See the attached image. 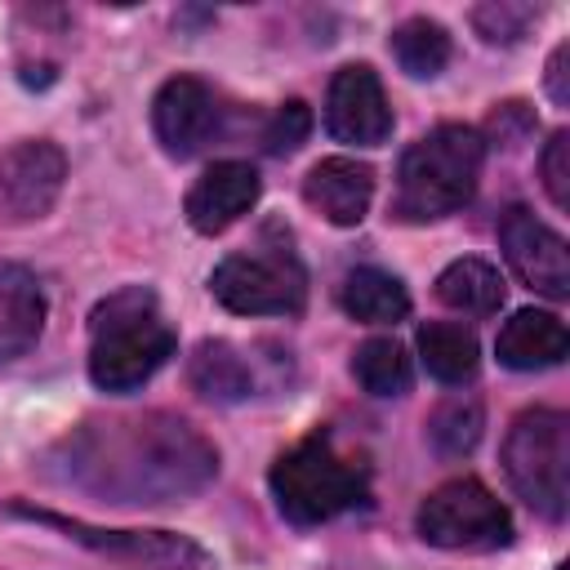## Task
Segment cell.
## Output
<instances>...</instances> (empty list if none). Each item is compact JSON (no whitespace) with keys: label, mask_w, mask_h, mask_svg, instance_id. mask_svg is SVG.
<instances>
[{"label":"cell","mask_w":570,"mask_h":570,"mask_svg":"<svg viewBox=\"0 0 570 570\" xmlns=\"http://www.w3.org/2000/svg\"><path fill=\"white\" fill-rule=\"evenodd\" d=\"M89 379L102 392H134L142 387L178 347L174 330L165 325L156 294L134 285L102 298L89 316Z\"/></svg>","instance_id":"cell-2"},{"label":"cell","mask_w":570,"mask_h":570,"mask_svg":"<svg viewBox=\"0 0 570 570\" xmlns=\"http://www.w3.org/2000/svg\"><path fill=\"white\" fill-rule=\"evenodd\" d=\"M258 191H263V183H258V169L254 165H245V160H218V165H209L191 183L183 209H187V223L196 232L218 236V232H227L232 223H240L254 209Z\"/></svg>","instance_id":"cell-13"},{"label":"cell","mask_w":570,"mask_h":570,"mask_svg":"<svg viewBox=\"0 0 570 570\" xmlns=\"http://www.w3.org/2000/svg\"><path fill=\"white\" fill-rule=\"evenodd\" d=\"M485 160V142L468 125H436L423 134L396 169V214L410 223L445 218L463 209L476 191Z\"/></svg>","instance_id":"cell-3"},{"label":"cell","mask_w":570,"mask_h":570,"mask_svg":"<svg viewBox=\"0 0 570 570\" xmlns=\"http://www.w3.org/2000/svg\"><path fill=\"white\" fill-rule=\"evenodd\" d=\"M40 330H45L40 281L18 263H0V361L27 356Z\"/></svg>","instance_id":"cell-16"},{"label":"cell","mask_w":570,"mask_h":570,"mask_svg":"<svg viewBox=\"0 0 570 570\" xmlns=\"http://www.w3.org/2000/svg\"><path fill=\"white\" fill-rule=\"evenodd\" d=\"M539 169H543V187L552 196L557 209H570V134H552L543 156H539Z\"/></svg>","instance_id":"cell-26"},{"label":"cell","mask_w":570,"mask_h":570,"mask_svg":"<svg viewBox=\"0 0 570 570\" xmlns=\"http://www.w3.org/2000/svg\"><path fill=\"white\" fill-rule=\"evenodd\" d=\"M325 129L352 147H379L392 134V107L383 80L365 62H347L334 71L325 94Z\"/></svg>","instance_id":"cell-9"},{"label":"cell","mask_w":570,"mask_h":570,"mask_svg":"<svg viewBox=\"0 0 570 570\" xmlns=\"http://www.w3.org/2000/svg\"><path fill=\"white\" fill-rule=\"evenodd\" d=\"M499 245H503V258L508 267L543 298H570V254H566V240L539 223L525 205H512L503 209L499 218Z\"/></svg>","instance_id":"cell-8"},{"label":"cell","mask_w":570,"mask_h":570,"mask_svg":"<svg viewBox=\"0 0 570 570\" xmlns=\"http://www.w3.org/2000/svg\"><path fill=\"white\" fill-rule=\"evenodd\" d=\"M209 294L236 316H298L307 276L289 249L232 254L209 272Z\"/></svg>","instance_id":"cell-7"},{"label":"cell","mask_w":570,"mask_h":570,"mask_svg":"<svg viewBox=\"0 0 570 570\" xmlns=\"http://www.w3.org/2000/svg\"><path fill=\"white\" fill-rule=\"evenodd\" d=\"M67 468L116 503H165L200 490L218 472V454L183 419L142 414L85 428Z\"/></svg>","instance_id":"cell-1"},{"label":"cell","mask_w":570,"mask_h":570,"mask_svg":"<svg viewBox=\"0 0 570 570\" xmlns=\"http://www.w3.org/2000/svg\"><path fill=\"white\" fill-rule=\"evenodd\" d=\"M494 352L508 370H552L566 361L570 334H566V321L557 312L521 307V312H512V321H503Z\"/></svg>","instance_id":"cell-15"},{"label":"cell","mask_w":570,"mask_h":570,"mask_svg":"<svg viewBox=\"0 0 570 570\" xmlns=\"http://www.w3.org/2000/svg\"><path fill=\"white\" fill-rule=\"evenodd\" d=\"M436 298L463 316H490L503 303V276L485 258H454L436 276Z\"/></svg>","instance_id":"cell-20"},{"label":"cell","mask_w":570,"mask_h":570,"mask_svg":"<svg viewBox=\"0 0 570 570\" xmlns=\"http://www.w3.org/2000/svg\"><path fill=\"white\" fill-rule=\"evenodd\" d=\"M272 494L285 521L294 525H321L365 503V472L347 463L325 432L303 436L272 463Z\"/></svg>","instance_id":"cell-4"},{"label":"cell","mask_w":570,"mask_h":570,"mask_svg":"<svg viewBox=\"0 0 570 570\" xmlns=\"http://www.w3.org/2000/svg\"><path fill=\"white\" fill-rule=\"evenodd\" d=\"M67 178V156L49 138H22L0 156V200L13 218H40L53 209Z\"/></svg>","instance_id":"cell-11"},{"label":"cell","mask_w":570,"mask_h":570,"mask_svg":"<svg viewBox=\"0 0 570 570\" xmlns=\"http://www.w3.org/2000/svg\"><path fill=\"white\" fill-rule=\"evenodd\" d=\"M352 374L370 396H405L414 383V365L396 338H365L352 356Z\"/></svg>","instance_id":"cell-22"},{"label":"cell","mask_w":570,"mask_h":570,"mask_svg":"<svg viewBox=\"0 0 570 570\" xmlns=\"http://www.w3.org/2000/svg\"><path fill=\"white\" fill-rule=\"evenodd\" d=\"M187 374H191V387H196L200 396L223 401V405L245 401V396L254 392V374H249L245 356H240L232 343H223V338H205V343L191 352Z\"/></svg>","instance_id":"cell-19"},{"label":"cell","mask_w":570,"mask_h":570,"mask_svg":"<svg viewBox=\"0 0 570 570\" xmlns=\"http://www.w3.org/2000/svg\"><path fill=\"white\" fill-rule=\"evenodd\" d=\"M428 436H432V445H436L441 454H450V459L468 454V450L481 441V405H476V401H463V396L441 401V405L432 410V419H428Z\"/></svg>","instance_id":"cell-23"},{"label":"cell","mask_w":570,"mask_h":570,"mask_svg":"<svg viewBox=\"0 0 570 570\" xmlns=\"http://www.w3.org/2000/svg\"><path fill=\"white\" fill-rule=\"evenodd\" d=\"M419 534L436 548H454V552H490L512 543V517L508 508L476 481V476H454L445 485H436L414 517Z\"/></svg>","instance_id":"cell-6"},{"label":"cell","mask_w":570,"mask_h":570,"mask_svg":"<svg viewBox=\"0 0 570 570\" xmlns=\"http://www.w3.org/2000/svg\"><path fill=\"white\" fill-rule=\"evenodd\" d=\"M22 517L31 521H45V525H58L67 530L71 539L98 548V552H111V557H129L138 566H151V570H205L209 566V552L183 534H169V530H94L85 521H71V517H53V512H36V508H18Z\"/></svg>","instance_id":"cell-10"},{"label":"cell","mask_w":570,"mask_h":570,"mask_svg":"<svg viewBox=\"0 0 570 570\" xmlns=\"http://www.w3.org/2000/svg\"><path fill=\"white\" fill-rule=\"evenodd\" d=\"M392 58L401 62L405 76L432 80L450 62V31L441 22H432V18H405L392 31Z\"/></svg>","instance_id":"cell-21"},{"label":"cell","mask_w":570,"mask_h":570,"mask_svg":"<svg viewBox=\"0 0 570 570\" xmlns=\"http://www.w3.org/2000/svg\"><path fill=\"white\" fill-rule=\"evenodd\" d=\"M338 303L361 325H396L410 316L405 285L383 267H352L338 285Z\"/></svg>","instance_id":"cell-17"},{"label":"cell","mask_w":570,"mask_h":570,"mask_svg":"<svg viewBox=\"0 0 570 570\" xmlns=\"http://www.w3.org/2000/svg\"><path fill=\"white\" fill-rule=\"evenodd\" d=\"M303 200L334 227H356L374 200V169L356 156H325L307 169Z\"/></svg>","instance_id":"cell-14"},{"label":"cell","mask_w":570,"mask_h":570,"mask_svg":"<svg viewBox=\"0 0 570 570\" xmlns=\"http://www.w3.org/2000/svg\"><path fill=\"white\" fill-rule=\"evenodd\" d=\"M534 18H539V9L512 4V0H494V4H481V9L472 13L476 31H481L490 45H512V40H521Z\"/></svg>","instance_id":"cell-24"},{"label":"cell","mask_w":570,"mask_h":570,"mask_svg":"<svg viewBox=\"0 0 570 570\" xmlns=\"http://www.w3.org/2000/svg\"><path fill=\"white\" fill-rule=\"evenodd\" d=\"M307 134H312V107L298 102V98H289V102H281V107L272 111V120H267V129H263V147H267L272 156H289V151L303 147Z\"/></svg>","instance_id":"cell-25"},{"label":"cell","mask_w":570,"mask_h":570,"mask_svg":"<svg viewBox=\"0 0 570 570\" xmlns=\"http://www.w3.org/2000/svg\"><path fill=\"white\" fill-rule=\"evenodd\" d=\"M566 62H570V45H557L552 58H548V94L552 102H570V85H566Z\"/></svg>","instance_id":"cell-27"},{"label":"cell","mask_w":570,"mask_h":570,"mask_svg":"<svg viewBox=\"0 0 570 570\" xmlns=\"http://www.w3.org/2000/svg\"><path fill=\"white\" fill-rule=\"evenodd\" d=\"M503 472L539 517L561 521L570 508V419L543 405L517 414L503 441Z\"/></svg>","instance_id":"cell-5"},{"label":"cell","mask_w":570,"mask_h":570,"mask_svg":"<svg viewBox=\"0 0 570 570\" xmlns=\"http://www.w3.org/2000/svg\"><path fill=\"white\" fill-rule=\"evenodd\" d=\"M151 129H156L160 147L174 160L196 156L214 138V129H218V102H214L209 85L196 80V76L165 80L156 102H151Z\"/></svg>","instance_id":"cell-12"},{"label":"cell","mask_w":570,"mask_h":570,"mask_svg":"<svg viewBox=\"0 0 570 570\" xmlns=\"http://www.w3.org/2000/svg\"><path fill=\"white\" fill-rule=\"evenodd\" d=\"M419 356L436 383H468L481 365L476 334L459 321H428L419 330Z\"/></svg>","instance_id":"cell-18"}]
</instances>
